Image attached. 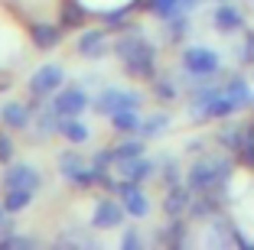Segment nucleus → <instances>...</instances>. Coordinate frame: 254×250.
I'll list each match as a JSON object with an SVG mask.
<instances>
[{"mask_svg": "<svg viewBox=\"0 0 254 250\" xmlns=\"http://www.w3.org/2000/svg\"><path fill=\"white\" fill-rule=\"evenodd\" d=\"M111 55L121 62L127 78H134V81H153L160 75V49L137 23L114 39Z\"/></svg>", "mask_w": 254, "mask_h": 250, "instance_id": "f257e3e1", "label": "nucleus"}, {"mask_svg": "<svg viewBox=\"0 0 254 250\" xmlns=\"http://www.w3.org/2000/svg\"><path fill=\"white\" fill-rule=\"evenodd\" d=\"M225 75L218 78H202V81H186L183 95H186V114L192 124H215V120H228L238 114L222 85Z\"/></svg>", "mask_w": 254, "mask_h": 250, "instance_id": "f03ea898", "label": "nucleus"}, {"mask_svg": "<svg viewBox=\"0 0 254 250\" xmlns=\"http://www.w3.org/2000/svg\"><path fill=\"white\" fill-rule=\"evenodd\" d=\"M235 182V156L225 150H205L202 156H192L186 166V185L192 192L228 189Z\"/></svg>", "mask_w": 254, "mask_h": 250, "instance_id": "7ed1b4c3", "label": "nucleus"}, {"mask_svg": "<svg viewBox=\"0 0 254 250\" xmlns=\"http://www.w3.org/2000/svg\"><path fill=\"white\" fill-rule=\"evenodd\" d=\"M225 75L222 52H215L205 43H186L180 46V81H202V78H218Z\"/></svg>", "mask_w": 254, "mask_h": 250, "instance_id": "20e7f679", "label": "nucleus"}, {"mask_svg": "<svg viewBox=\"0 0 254 250\" xmlns=\"http://www.w3.org/2000/svg\"><path fill=\"white\" fill-rule=\"evenodd\" d=\"M143 91L137 88H118V85H101L91 95V110L98 117H111L118 110H140L143 107Z\"/></svg>", "mask_w": 254, "mask_h": 250, "instance_id": "39448f33", "label": "nucleus"}, {"mask_svg": "<svg viewBox=\"0 0 254 250\" xmlns=\"http://www.w3.org/2000/svg\"><path fill=\"white\" fill-rule=\"evenodd\" d=\"M56 166H59V176H62V182H65V185H72V189H78V192L98 189L91 162L85 159V156L78 153L72 143H68V150H62V153L56 156Z\"/></svg>", "mask_w": 254, "mask_h": 250, "instance_id": "423d86ee", "label": "nucleus"}, {"mask_svg": "<svg viewBox=\"0 0 254 250\" xmlns=\"http://www.w3.org/2000/svg\"><path fill=\"white\" fill-rule=\"evenodd\" d=\"M111 46H114V39L101 23L98 26H82L78 36H75V55H82L88 62H101L111 55Z\"/></svg>", "mask_w": 254, "mask_h": 250, "instance_id": "0eeeda50", "label": "nucleus"}, {"mask_svg": "<svg viewBox=\"0 0 254 250\" xmlns=\"http://www.w3.org/2000/svg\"><path fill=\"white\" fill-rule=\"evenodd\" d=\"M62 85H65V65L46 62V65H39L36 72L26 78V95L36 98V101H49Z\"/></svg>", "mask_w": 254, "mask_h": 250, "instance_id": "6e6552de", "label": "nucleus"}, {"mask_svg": "<svg viewBox=\"0 0 254 250\" xmlns=\"http://www.w3.org/2000/svg\"><path fill=\"white\" fill-rule=\"evenodd\" d=\"M49 107H53L59 117H82L85 110H91V91L85 88L82 81H78V85H62V88L49 98Z\"/></svg>", "mask_w": 254, "mask_h": 250, "instance_id": "1a4fd4ad", "label": "nucleus"}, {"mask_svg": "<svg viewBox=\"0 0 254 250\" xmlns=\"http://www.w3.org/2000/svg\"><path fill=\"white\" fill-rule=\"evenodd\" d=\"M124 221H127V211L114 192H105L101 199H95L91 218H88V224L95 231H118V228H124Z\"/></svg>", "mask_w": 254, "mask_h": 250, "instance_id": "9d476101", "label": "nucleus"}, {"mask_svg": "<svg viewBox=\"0 0 254 250\" xmlns=\"http://www.w3.org/2000/svg\"><path fill=\"white\" fill-rule=\"evenodd\" d=\"M121 199V205H124L127 218H134V221H143L150 218V195L143 192V182H134V179H121L118 182V192H114Z\"/></svg>", "mask_w": 254, "mask_h": 250, "instance_id": "9b49d317", "label": "nucleus"}, {"mask_svg": "<svg viewBox=\"0 0 254 250\" xmlns=\"http://www.w3.org/2000/svg\"><path fill=\"white\" fill-rule=\"evenodd\" d=\"M0 185H3V189H33V192H39L43 189V172H39V166H33V162L10 159L7 166H3V172H0Z\"/></svg>", "mask_w": 254, "mask_h": 250, "instance_id": "f8f14e48", "label": "nucleus"}, {"mask_svg": "<svg viewBox=\"0 0 254 250\" xmlns=\"http://www.w3.org/2000/svg\"><path fill=\"white\" fill-rule=\"evenodd\" d=\"M209 26L218 33V36H235V33H241L248 26V16H245V10H241L238 3L222 0V3H215V7H212Z\"/></svg>", "mask_w": 254, "mask_h": 250, "instance_id": "ddd939ff", "label": "nucleus"}, {"mask_svg": "<svg viewBox=\"0 0 254 250\" xmlns=\"http://www.w3.org/2000/svg\"><path fill=\"white\" fill-rule=\"evenodd\" d=\"M150 241L157 244V247H186L189 241H192V221L183 214V218H170L163 224V228H153V234H150Z\"/></svg>", "mask_w": 254, "mask_h": 250, "instance_id": "4468645a", "label": "nucleus"}, {"mask_svg": "<svg viewBox=\"0 0 254 250\" xmlns=\"http://www.w3.org/2000/svg\"><path fill=\"white\" fill-rule=\"evenodd\" d=\"M62 36H65V30H62L59 20H33L30 23V43L36 52H56L62 46Z\"/></svg>", "mask_w": 254, "mask_h": 250, "instance_id": "2eb2a0df", "label": "nucleus"}, {"mask_svg": "<svg viewBox=\"0 0 254 250\" xmlns=\"http://www.w3.org/2000/svg\"><path fill=\"white\" fill-rule=\"evenodd\" d=\"M53 247H88V250H98L101 247V237H98V231L91 228H82V224H68V228H62L59 234L53 237Z\"/></svg>", "mask_w": 254, "mask_h": 250, "instance_id": "dca6fc26", "label": "nucleus"}, {"mask_svg": "<svg viewBox=\"0 0 254 250\" xmlns=\"http://www.w3.org/2000/svg\"><path fill=\"white\" fill-rule=\"evenodd\" d=\"M202 3H205V0H143V13L153 16L157 23H166L176 13H192V10H199Z\"/></svg>", "mask_w": 254, "mask_h": 250, "instance_id": "f3484780", "label": "nucleus"}, {"mask_svg": "<svg viewBox=\"0 0 254 250\" xmlns=\"http://www.w3.org/2000/svg\"><path fill=\"white\" fill-rule=\"evenodd\" d=\"M0 124L10 133H23L33 124V104L30 101H3L0 104Z\"/></svg>", "mask_w": 254, "mask_h": 250, "instance_id": "a211bd4d", "label": "nucleus"}, {"mask_svg": "<svg viewBox=\"0 0 254 250\" xmlns=\"http://www.w3.org/2000/svg\"><path fill=\"white\" fill-rule=\"evenodd\" d=\"M192 199H195V192L189 189L186 182H176V185L166 189L163 201H160V211H163L166 218H183V214L189 211V205H192Z\"/></svg>", "mask_w": 254, "mask_h": 250, "instance_id": "6ab92c4d", "label": "nucleus"}, {"mask_svg": "<svg viewBox=\"0 0 254 250\" xmlns=\"http://www.w3.org/2000/svg\"><path fill=\"white\" fill-rule=\"evenodd\" d=\"M121 179H134V182H147V179H157V156H137V159H127L114 166Z\"/></svg>", "mask_w": 254, "mask_h": 250, "instance_id": "aec40b11", "label": "nucleus"}, {"mask_svg": "<svg viewBox=\"0 0 254 250\" xmlns=\"http://www.w3.org/2000/svg\"><path fill=\"white\" fill-rule=\"evenodd\" d=\"M160 26H163V43L173 46V49L186 46L189 36H192V16H189V13H176V16H170L166 23H160Z\"/></svg>", "mask_w": 254, "mask_h": 250, "instance_id": "412c9836", "label": "nucleus"}, {"mask_svg": "<svg viewBox=\"0 0 254 250\" xmlns=\"http://www.w3.org/2000/svg\"><path fill=\"white\" fill-rule=\"evenodd\" d=\"M56 137L72 143V147H82L91 140V127L82 117H56Z\"/></svg>", "mask_w": 254, "mask_h": 250, "instance_id": "4be33fe9", "label": "nucleus"}, {"mask_svg": "<svg viewBox=\"0 0 254 250\" xmlns=\"http://www.w3.org/2000/svg\"><path fill=\"white\" fill-rule=\"evenodd\" d=\"M147 153H150V140H143L140 133H127V137H121L111 147L114 166H118V162H127V159H137V156H147Z\"/></svg>", "mask_w": 254, "mask_h": 250, "instance_id": "5701e85b", "label": "nucleus"}, {"mask_svg": "<svg viewBox=\"0 0 254 250\" xmlns=\"http://www.w3.org/2000/svg\"><path fill=\"white\" fill-rule=\"evenodd\" d=\"M150 95L163 104H173L176 98L183 95V81H180V72H160L157 78L150 81Z\"/></svg>", "mask_w": 254, "mask_h": 250, "instance_id": "b1692460", "label": "nucleus"}, {"mask_svg": "<svg viewBox=\"0 0 254 250\" xmlns=\"http://www.w3.org/2000/svg\"><path fill=\"white\" fill-rule=\"evenodd\" d=\"M157 179L170 189V185L176 182H186V166L180 162V156H173V153H160L157 156Z\"/></svg>", "mask_w": 254, "mask_h": 250, "instance_id": "393cba45", "label": "nucleus"}, {"mask_svg": "<svg viewBox=\"0 0 254 250\" xmlns=\"http://www.w3.org/2000/svg\"><path fill=\"white\" fill-rule=\"evenodd\" d=\"M91 10L85 7L82 0H62L59 3V23L62 30H82L85 23H88Z\"/></svg>", "mask_w": 254, "mask_h": 250, "instance_id": "a878e982", "label": "nucleus"}, {"mask_svg": "<svg viewBox=\"0 0 254 250\" xmlns=\"http://www.w3.org/2000/svg\"><path fill=\"white\" fill-rule=\"evenodd\" d=\"M170 127H173L170 110H153V114H147L140 120V137L143 140H160V137L170 133Z\"/></svg>", "mask_w": 254, "mask_h": 250, "instance_id": "bb28decb", "label": "nucleus"}, {"mask_svg": "<svg viewBox=\"0 0 254 250\" xmlns=\"http://www.w3.org/2000/svg\"><path fill=\"white\" fill-rule=\"evenodd\" d=\"M33 201H36V192L33 189H3V211L10 214H20L26 211V208H33Z\"/></svg>", "mask_w": 254, "mask_h": 250, "instance_id": "cd10ccee", "label": "nucleus"}, {"mask_svg": "<svg viewBox=\"0 0 254 250\" xmlns=\"http://www.w3.org/2000/svg\"><path fill=\"white\" fill-rule=\"evenodd\" d=\"M140 120H143L140 110H118L108 117V127L121 137H127V133H140Z\"/></svg>", "mask_w": 254, "mask_h": 250, "instance_id": "c85d7f7f", "label": "nucleus"}, {"mask_svg": "<svg viewBox=\"0 0 254 250\" xmlns=\"http://www.w3.org/2000/svg\"><path fill=\"white\" fill-rule=\"evenodd\" d=\"M232 59H235L238 68L254 65V30H248V26L241 30V43L232 46Z\"/></svg>", "mask_w": 254, "mask_h": 250, "instance_id": "c756f323", "label": "nucleus"}, {"mask_svg": "<svg viewBox=\"0 0 254 250\" xmlns=\"http://www.w3.org/2000/svg\"><path fill=\"white\" fill-rule=\"evenodd\" d=\"M33 247H39V237L16 234V231H10V234H0V250H33Z\"/></svg>", "mask_w": 254, "mask_h": 250, "instance_id": "7c9ffc66", "label": "nucleus"}, {"mask_svg": "<svg viewBox=\"0 0 254 250\" xmlns=\"http://www.w3.org/2000/svg\"><path fill=\"white\" fill-rule=\"evenodd\" d=\"M121 247L124 250H140L143 247V234L137 224H124V231H121Z\"/></svg>", "mask_w": 254, "mask_h": 250, "instance_id": "2f4dec72", "label": "nucleus"}, {"mask_svg": "<svg viewBox=\"0 0 254 250\" xmlns=\"http://www.w3.org/2000/svg\"><path fill=\"white\" fill-rule=\"evenodd\" d=\"M13 153H16V143H13V137H10V130L3 127V130H0V166H7V162L13 159Z\"/></svg>", "mask_w": 254, "mask_h": 250, "instance_id": "473e14b6", "label": "nucleus"}, {"mask_svg": "<svg viewBox=\"0 0 254 250\" xmlns=\"http://www.w3.org/2000/svg\"><path fill=\"white\" fill-rule=\"evenodd\" d=\"M205 150H212V137H192V140L183 143V153L186 156H202Z\"/></svg>", "mask_w": 254, "mask_h": 250, "instance_id": "72a5a7b5", "label": "nucleus"}, {"mask_svg": "<svg viewBox=\"0 0 254 250\" xmlns=\"http://www.w3.org/2000/svg\"><path fill=\"white\" fill-rule=\"evenodd\" d=\"M10 85H13V78H0V91H10Z\"/></svg>", "mask_w": 254, "mask_h": 250, "instance_id": "f704fd0d", "label": "nucleus"}, {"mask_svg": "<svg viewBox=\"0 0 254 250\" xmlns=\"http://www.w3.org/2000/svg\"><path fill=\"white\" fill-rule=\"evenodd\" d=\"M251 81H254V72H251Z\"/></svg>", "mask_w": 254, "mask_h": 250, "instance_id": "c9c22d12", "label": "nucleus"}, {"mask_svg": "<svg viewBox=\"0 0 254 250\" xmlns=\"http://www.w3.org/2000/svg\"><path fill=\"white\" fill-rule=\"evenodd\" d=\"M215 3H222V0H215Z\"/></svg>", "mask_w": 254, "mask_h": 250, "instance_id": "e433bc0d", "label": "nucleus"}, {"mask_svg": "<svg viewBox=\"0 0 254 250\" xmlns=\"http://www.w3.org/2000/svg\"><path fill=\"white\" fill-rule=\"evenodd\" d=\"M251 3H254V0H251Z\"/></svg>", "mask_w": 254, "mask_h": 250, "instance_id": "4c0bfd02", "label": "nucleus"}]
</instances>
